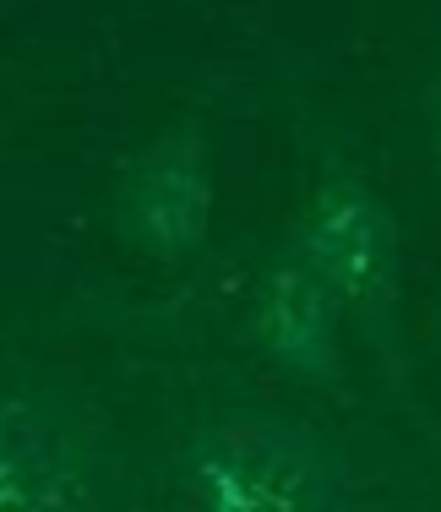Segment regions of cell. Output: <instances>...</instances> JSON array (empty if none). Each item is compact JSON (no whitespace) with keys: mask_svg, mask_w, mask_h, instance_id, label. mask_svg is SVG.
I'll return each instance as SVG.
<instances>
[{"mask_svg":"<svg viewBox=\"0 0 441 512\" xmlns=\"http://www.w3.org/2000/svg\"><path fill=\"white\" fill-rule=\"evenodd\" d=\"M343 322L349 311L333 284L305 262L294 240H284L256 278L251 338L262 360L305 387H333L343 371Z\"/></svg>","mask_w":441,"mask_h":512,"instance_id":"5b68a950","label":"cell"},{"mask_svg":"<svg viewBox=\"0 0 441 512\" xmlns=\"http://www.w3.org/2000/svg\"><path fill=\"white\" fill-rule=\"evenodd\" d=\"M294 246L333 284L349 322L382 355L403 344V235L398 213L376 186L349 169H327L294 224Z\"/></svg>","mask_w":441,"mask_h":512,"instance_id":"7a4b0ae2","label":"cell"},{"mask_svg":"<svg viewBox=\"0 0 441 512\" xmlns=\"http://www.w3.org/2000/svg\"><path fill=\"white\" fill-rule=\"evenodd\" d=\"M191 512H343L349 458L284 409H224L196 425L186 463Z\"/></svg>","mask_w":441,"mask_h":512,"instance_id":"6da1fadb","label":"cell"},{"mask_svg":"<svg viewBox=\"0 0 441 512\" xmlns=\"http://www.w3.org/2000/svg\"><path fill=\"white\" fill-rule=\"evenodd\" d=\"M98 453L82 398L55 376H11L0 404V512H93Z\"/></svg>","mask_w":441,"mask_h":512,"instance_id":"3957f363","label":"cell"},{"mask_svg":"<svg viewBox=\"0 0 441 512\" xmlns=\"http://www.w3.org/2000/svg\"><path fill=\"white\" fill-rule=\"evenodd\" d=\"M218 207L213 180V142L202 120H180L164 137H153L109 191V224L120 246L142 251L147 262H191L207 246Z\"/></svg>","mask_w":441,"mask_h":512,"instance_id":"277c9868","label":"cell"}]
</instances>
